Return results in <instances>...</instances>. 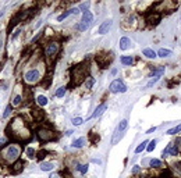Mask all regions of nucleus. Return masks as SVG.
Masks as SVG:
<instances>
[{
    "label": "nucleus",
    "mask_w": 181,
    "mask_h": 178,
    "mask_svg": "<svg viewBox=\"0 0 181 178\" xmlns=\"http://www.w3.org/2000/svg\"><path fill=\"white\" fill-rule=\"evenodd\" d=\"M6 134H7L9 138L14 139L17 143L24 141H29L32 136L31 130L27 125V122L22 120V117H14L10 121V124L7 125V128H6Z\"/></svg>",
    "instance_id": "obj_1"
},
{
    "label": "nucleus",
    "mask_w": 181,
    "mask_h": 178,
    "mask_svg": "<svg viewBox=\"0 0 181 178\" xmlns=\"http://www.w3.org/2000/svg\"><path fill=\"white\" fill-rule=\"evenodd\" d=\"M20 155H21L20 143H9L0 150V162L3 164L13 166L17 160H20Z\"/></svg>",
    "instance_id": "obj_2"
},
{
    "label": "nucleus",
    "mask_w": 181,
    "mask_h": 178,
    "mask_svg": "<svg viewBox=\"0 0 181 178\" xmlns=\"http://www.w3.org/2000/svg\"><path fill=\"white\" fill-rule=\"evenodd\" d=\"M88 71H89V68H88L86 63H81L75 66L71 70V86H77L81 82H84L88 78Z\"/></svg>",
    "instance_id": "obj_3"
},
{
    "label": "nucleus",
    "mask_w": 181,
    "mask_h": 178,
    "mask_svg": "<svg viewBox=\"0 0 181 178\" xmlns=\"http://www.w3.org/2000/svg\"><path fill=\"white\" fill-rule=\"evenodd\" d=\"M59 50H60V42H57V41H52V42H49L45 46V57L50 64L56 60L57 54H59Z\"/></svg>",
    "instance_id": "obj_4"
},
{
    "label": "nucleus",
    "mask_w": 181,
    "mask_h": 178,
    "mask_svg": "<svg viewBox=\"0 0 181 178\" xmlns=\"http://www.w3.org/2000/svg\"><path fill=\"white\" fill-rule=\"evenodd\" d=\"M127 127H128L127 118H124V120H121L118 122L117 128H116V131H114V134H113V136H112V145H117L118 142L121 141L124 134H125V131H127Z\"/></svg>",
    "instance_id": "obj_5"
},
{
    "label": "nucleus",
    "mask_w": 181,
    "mask_h": 178,
    "mask_svg": "<svg viewBox=\"0 0 181 178\" xmlns=\"http://www.w3.org/2000/svg\"><path fill=\"white\" fill-rule=\"evenodd\" d=\"M92 21H93V14L90 13L89 10H86L82 13V18H81V22L77 25V29L81 32L86 31L88 28L90 26V24H92Z\"/></svg>",
    "instance_id": "obj_6"
},
{
    "label": "nucleus",
    "mask_w": 181,
    "mask_h": 178,
    "mask_svg": "<svg viewBox=\"0 0 181 178\" xmlns=\"http://www.w3.org/2000/svg\"><path fill=\"white\" fill-rule=\"evenodd\" d=\"M24 81L29 85H35L41 81V73L38 70H29L24 74Z\"/></svg>",
    "instance_id": "obj_7"
},
{
    "label": "nucleus",
    "mask_w": 181,
    "mask_h": 178,
    "mask_svg": "<svg viewBox=\"0 0 181 178\" xmlns=\"http://www.w3.org/2000/svg\"><path fill=\"white\" fill-rule=\"evenodd\" d=\"M36 135L42 142H50L56 139V134L52 130H48V128H39Z\"/></svg>",
    "instance_id": "obj_8"
},
{
    "label": "nucleus",
    "mask_w": 181,
    "mask_h": 178,
    "mask_svg": "<svg viewBox=\"0 0 181 178\" xmlns=\"http://www.w3.org/2000/svg\"><path fill=\"white\" fill-rule=\"evenodd\" d=\"M109 89H110V92H113V93H124L127 90V86L124 85V82H123L121 79H114L112 84H110Z\"/></svg>",
    "instance_id": "obj_9"
},
{
    "label": "nucleus",
    "mask_w": 181,
    "mask_h": 178,
    "mask_svg": "<svg viewBox=\"0 0 181 178\" xmlns=\"http://www.w3.org/2000/svg\"><path fill=\"white\" fill-rule=\"evenodd\" d=\"M110 28H112V21H110V20H107V21H105L100 26H99L98 33H99V35H105V33H107V32L110 31Z\"/></svg>",
    "instance_id": "obj_10"
},
{
    "label": "nucleus",
    "mask_w": 181,
    "mask_h": 178,
    "mask_svg": "<svg viewBox=\"0 0 181 178\" xmlns=\"http://www.w3.org/2000/svg\"><path fill=\"white\" fill-rule=\"evenodd\" d=\"M146 21L149 22L150 25H156V24H159L160 14L159 13H150V14H148V17H146Z\"/></svg>",
    "instance_id": "obj_11"
},
{
    "label": "nucleus",
    "mask_w": 181,
    "mask_h": 178,
    "mask_svg": "<svg viewBox=\"0 0 181 178\" xmlns=\"http://www.w3.org/2000/svg\"><path fill=\"white\" fill-rule=\"evenodd\" d=\"M165 155H167V156H177V155H178V147H177V145L169 143V146L166 147V150H165Z\"/></svg>",
    "instance_id": "obj_12"
},
{
    "label": "nucleus",
    "mask_w": 181,
    "mask_h": 178,
    "mask_svg": "<svg viewBox=\"0 0 181 178\" xmlns=\"http://www.w3.org/2000/svg\"><path fill=\"white\" fill-rule=\"evenodd\" d=\"M107 109V106H106V103H103V105H100V106H98L96 107V110L92 113V115L89 117V120H92V118H96V117H99V115H102L103 113H105V110Z\"/></svg>",
    "instance_id": "obj_13"
},
{
    "label": "nucleus",
    "mask_w": 181,
    "mask_h": 178,
    "mask_svg": "<svg viewBox=\"0 0 181 178\" xmlns=\"http://www.w3.org/2000/svg\"><path fill=\"white\" fill-rule=\"evenodd\" d=\"M22 170H24V162H22V160H17V162L13 164L11 173L13 174H20Z\"/></svg>",
    "instance_id": "obj_14"
},
{
    "label": "nucleus",
    "mask_w": 181,
    "mask_h": 178,
    "mask_svg": "<svg viewBox=\"0 0 181 178\" xmlns=\"http://www.w3.org/2000/svg\"><path fill=\"white\" fill-rule=\"evenodd\" d=\"M32 115H33V118L36 121H42L45 118V111L41 110V109H33L32 110Z\"/></svg>",
    "instance_id": "obj_15"
},
{
    "label": "nucleus",
    "mask_w": 181,
    "mask_h": 178,
    "mask_svg": "<svg viewBox=\"0 0 181 178\" xmlns=\"http://www.w3.org/2000/svg\"><path fill=\"white\" fill-rule=\"evenodd\" d=\"M130 43H131L130 38L123 36L121 39H120V49H121V50H127V49H130Z\"/></svg>",
    "instance_id": "obj_16"
},
{
    "label": "nucleus",
    "mask_w": 181,
    "mask_h": 178,
    "mask_svg": "<svg viewBox=\"0 0 181 178\" xmlns=\"http://www.w3.org/2000/svg\"><path fill=\"white\" fill-rule=\"evenodd\" d=\"M163 74H165V67H157V68H153V70H152L150 77H153V78H160Z\"/></svg>",
    "instance_id": "obj_17"
},
{
    "label": "nucleus",
    "mask_w": 181,
    "mask_h": 178,
    "mask_svg": "<svg viewBox=\"0 0 181 178\" xmlns=\"http://www.w3.org/2000/svg\"><path fill=\"white\" fill-rule=\"evenodd\" d=\"M78 11H80V9H70V10H67L66 13H63V14H61L57 20H59V21H63L64 18H67L68 16H73V14H77Z\"/></svg>",
    "instance_id": "obj_18"
},
{
    "label": "nucleus",
    "mask_w": 181,
    "mask_h": 178,
    "mask_svg": "<svg viewBox=\"0 0 181 178\" xmlns=\"http://www.w3.org/2000/svg\"><path fill=\"white\" fill-rule=\"evenodd\" d=\"M35 100H36V103L39 106H46V105H48V102H49L48 98H46V96H43V95L36 96V99H35Z\"/></svg>",
    "instance_id": "obj_19"
},
{
    "label": "nucleus",
    "mask_w": 181,
    "mask_h": 178,
    "mask_svg": "<svg viewBox=\"0 0 181 178\" xmlns=\"http://www.w3.org/2000/svg\"><path fill=\"white\" fill-rule=\"evenodd\" d=\"M142 54H144L145 57H148V58H155L156 56H157L152 49H144V50H142Z\"/></svg>",
    "instance_id": "obj_20"
},
{
    "label": "nucleus",
    "mask_w": 181,
    "mask_h": 178,
    "mask_svg": "<svg viewBox=\"0 0 181 178\" xmlns=\"http://www.w3.org/2000/svg\"><path fill=\"white\" fill-rule=\"evenodd\" d=\"M53 168H54L53 163H42V164H41V170H42V171H52Z\"/></svg>",
    "instance_id": "obj_21"
},
{
    "label": "nucleus",
    "mask_w": 181,
    "mask_h": 178,
    "mask_svg": "<svg viewBox=\"0 0 181 178\" xmlns=\"http://www.w3.org/2000/svg\"><path fill=\"white\" fill-rule=\"evenodd\" d=\"M22 102V96L21 95H16V96H13V99H11V106H20Z\"/></svg>",
    "instance_id": "obj_22"
},
{
    "label": "nucleus",
    "mask_w": 181,
    "mask_h": 178,
    "mask_svg": "<svg viewBox=\"0 0 181 178\" xmlns=\"http://www.w3.org/2000/svg\"><path fill=\"white\" fill-rule=\"evenodd\" d=\"M84 143H85V138H78V139H75V141L73 142L71 146L73 147H82L84 146Z\"/></svg>",
    "instance_id": "obj_23"
},
{
    "label": "nucleus",
    "mask_w": 181,
    "mask_h": 178,
    "mask_svg": "<svg viewBox=\"0 0 181 178\" xmlns=\"http://www.w3.org/2000/svg\"><path fill=\"white\" fill-rule=\"evenodd\" d=\"M178 132H181V124L176 125L174 128H170V130L166 132V134H167V135H176V134H178Z\"/></svg>",
    "instance_id": "obj_24"
},
{
    "label": "nucleus",
    "mask_w": 181,
    "mask_h": 178,
    "mask_svg": "<svg viewBox=\"0 0 181 178\" xmlns=\"http://www.w3.org/2000/svg\"><path fill=\"white\" fill-rule=\"evenodd\" d=\"M120 60H121V63L124 64V66H131V64L134 63L133 57H130V56H123Z\"/></svg>",
    "instance_id": "obj_25"
},
{
    "label": "nucleus",
    "mask_w": 181,
    "mask_h": 178,
    "mask_svg": "<svg viewBox=\"0 0 181 178\" xmlns=\"http://www.w3.org/2000/svg\"><path fill=\"white\" fill-rule=\"evenodd\" d=\"M156 54H157L159 57H167V56H170L171 54V52L170 50H167V49H159Z\"/></svg>",
    "instance_id": "obj_26"
},
{
    "label": "nucleus",
    "mask_w": 181,
    "mask_h": 178,
    "mask_svg": "<svg viewBox=\"0 0 181 178\" xmlns=\"http://www.w3.org/2000/svg\"><path fill=\"white\" fill-rule=\"evenodd\" d=\"M149 164H150V167L157 168V167H162V164H163V163H162V160H159V159H152Z\"/></svg>",
    "instance_id": "obj_27"
},
{
    "label": "nucleus",
    "mask_w": 181,
    "mask_h": 178,
    "mask_svg": "<svg viewBox=\"0 0 181 178\" xmlns=\"http://www.w3.org/2000/svg\"><path fill=\"white\" fill-rule=\"evenodd\" d=\"M148 143H149L148 141H144L142 143H141V145H138V146L135 147V153H141V152H144V150H145V147H146V145H148Z\"/></svg>",
    "instance_id": "obj_28"
},
{
    "label": "nucleus",
    "mask_w": 181,
    "mask_h": 178,
    "mask_svg": "<svg viewBox=\"0 0 181 178\" xmlns=\"http://www.w3.org/2000/svg\"><path fill=\"white\" fill-rule=\"evenodd\" d=\"M95 85V78H92V77H88V78L85 79V86L86 89H90L92 86Z\"/></svg>",
    "instance_id": "obj_29"
},
{
    "label": "nucleus",
    "mask_w": 181,
    "mask_h": 178,
    "mask_svg": "<svg viewBox=\"0 0 181 178\" xmlns=\"http://www.w3.org/2000/svg\"><path fill=\"white\" fill-rule=\"evenodd\" d=\"M156 139H152V141L148 143V152H153L155 150V147H156Z\"/></svg>",
    "instance_id": "obj_30"
},
{
    "label": "nucleus",
    "mask_w": 181,
    "mask_h": 178,
    "mask_svg": "<svg viewBox=\"0 0 181 178\" xmlns=\"http://www.w3.org/2000/svg\"><path fill=\"white\" fill-rule=\"evenodd\" d=\"M64 93H66V88H64V86H60V88L56 90V96H57V98H63Z\"/></svg>",
    "instance_id": "obj_31"
},
{
    "label": "nucleus",
    "mask_w": 181,
    "mask_h": 178,
    "mask_svg": "<svg viewBox=\"0 0 181 178\" xmlns=\"http://www.w3.org/2000/svg\"><path fill=\"white\" fill-rule=\"evenodd\" d=\"M35 155H36L35 149H32V147H28V149H27V156H28V159H33V157H35Z\"/></svg>",
    "instance_id": "obj_32"
},
{
    "label": "nucleus",
    "mask_w": 181,
    "mask_h": 178,
    "mask_svg": "<svg viewBox=\"0 0 181 178\" xmlns=\"http://www.w3.org/2000/svg\"><path fill=\"white\" fill-rule=\"evenodd\" d=\"M78 171H80L81 174H86V171H88V164H80V166H78Z\"/></svg>",
    "instance_id": "obj_33"
},
{
    "label": "nucleus",
    "mask_w": 181,
    "mask_h": 178,
    "mask_svg": "<svg viewBox=\"0 0 181 178\" xmlns=\"http://www.w3.org/2000/svg\"><path fill=\"white\" fill-rule=\"evenodd\" d=\"M46 155H48V152H46V150H41V152H38V153H36V156H38L36 159H38V160H43Z\"/></svg>",
    "instance_id": "obj_34"
},
{
    "label": "nucleus",
    "mask_w": 181,
    "mask_h": 178,
    "mask_svg": "<svg viewBox=\"0 0 181 178\" xmlns=\"http://www.w3.org/2000/svg\"><path fill=\"white\" fill-rule=\"evenodd\" d=\"M82 122H84V120H82L81 117H75V118H73V124H74V125H81Z\"/></svg>",
    "instance_id": "obj_35"
},
{
    "label": "nucleus",
    "mask_w": 181,
    "mask_h": 178,
    "mask_svg": "<svg viewBox=\"0 0 181 178\" xmlns=\"http://www.w3.org/2000/svg\"><path fill=\"white\" fill-rule=\"evenodd\" d=\"M11 107H13L11 105H9L7 107H6V111H4V114H3V118H6V117H7V115L11 113Z\"/></svg>",
    "instance_id": "obj_36"
},
{
    "label": "nucleus",
    "mask_w": 181,
    "mask_h": 178,
    "mask_svg": "<svg viewBox=\"0 0 181 178\" xmlns=\"http://www.w3.org/2000/svg\"><path fill=\"white\" fill-rule=\"evenodd\" d=\"M98 141H99V136L92 135V132H90V142H92V143H98Z\"/></svg>",
    "instance_id": "obj_37"
},
{
    "label": "nucleus",
    "mask_w": 181,
    "mask_h": 178,
    "mask_svg": "<svg viewBox=\"0 0 181 178\" xmlns=\"http://www.w3.org/2000/svg\"><path fill=\"white\" fill-rule=\"evenodd\" d=\"M88 6H89V3H84V4H81V6H80V10H81V11H86Z\"/></svg>",
    "instance_id": "obj_38"
},
{
    "label": "nucleus",
    "mask_w": 181,
    "mask_h": 178,
    "mask_svg": "<svg viewBox=\"0 0 181 178\" xmlns=\"http://www.w3.org/2000/svg\"><path fill=\"white\" fill-rule=\"evenodd\" d=\"M156 81H159V78H153L152 81H150V82H148V85H146L145 88H150V86H152V85H153L155 82H156Z\"/></svg>",
    "instance_id": "obj_39"
},
{
    "label": "nucleus",
    "mask_w": 181,
    "mask_h": 178,
    "mask_svg": "<svg viewBox=\"0 0 181 178\" xmlns=\"http://www.w3.org/2000/svg\"><path fill=\"white\" fill-rule=\"evenodd\" d=\"M6 142H7L6 138H0V147H1V149H3V146L6 145Z\"/></svg>",
    "instance_id": "obj_40"
},
{
    "label": "nucleus",
    "mask_w": 181,
    "mask_h": 178,
    "mask_svg": "<svg viewBox=\"0 0 181 178\" xmlns=\"http://www.w3.org/2000/svg\"><path fill=\"white\" fill-rule=\"evenodd\" d=\"M141 171V168H139V166H134V168H133V173L134 174H137V173H139Z\"/></svg>",
    "instance_id": "obj_41"
},
{
    "label": "nucleus",
    "mask_w": 181,
    "mask_h": 178,
    "mask_svg": "<svg viewBox=\"0 0 181 178\" xmlns=\"http://www.w3.org/2000/svg\"><path fill=\"white\" fill-rule=\"evenodd\" d=\"M174 167H176L177 171H180L181 173V163H176V164H174Z\"/></svg>",
    "instance_id": "obj_42"
},
{
    "label": "nucleus",
    "mask_w": 181,
    "mask_h": 178,
    "mask_svg": "<svg viewBox=\"0 0 181 178\" xmlns=\"http://www.w3.org/2000/svg\"><path fill=\"white\" fill-rule=\"evenodd\" d=\"M156 131V127H152V128H149L148 131H146V134H152V132Z\"/></svg>",
    "instance_id": "obj_43"
},
{
    "label": "nucleus",
    "mask_w": 181,
    "mask_h": 178,
    "mask_svg": "<svg viewBox=\"0 0 181 178\" xmlns=\"http://www.w3.org/2000/svg\"><path fill=\"white\" fill-rule=\"evenodd\" d=\"M110 74H112V75H116V74H117V70H116V68H113L112 73H110Z\"/></svg>",
    "instance_id": "obj_44"
},
{
    "label": "nucleus",
    "mask_w": 181,
    "mask_h": 178,
    "mask_svg": "<svg viewBox=\"0 0 181 178\" xmlns=\"http://www.w3.org/2000/svg\"><path fill=\"white\" fill-rule=\"evenodd\" d=\"M50 178H60V177H59V174H52V177Z\"/></svg>",
    "instance_id": "obj_45"
}]
</instances>
